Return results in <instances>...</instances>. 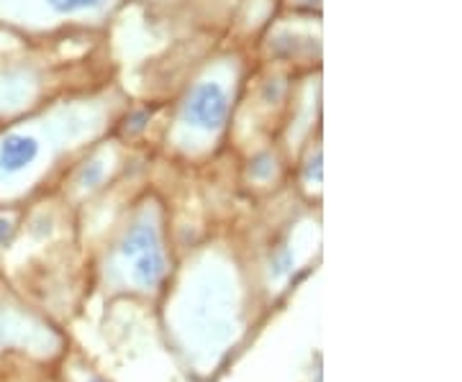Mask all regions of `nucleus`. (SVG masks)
<instances>
[{
	"label": "nucleus",
	"mask_w": 462,
	"mask_h": 382,
	"mask_svg": "<svg viewBox=\"0 0 462 382\" xmlns=\"http://www.w3.org/2000/svg\"><path fill=\"white\" fill-rule=\"evenodd\" d=\"M249 67L239 51H218L208 57L185 83L172 103L165 144L182 157H208L231 133L242 105Z\"/></svg>",
	"instance_id": "nucleus-2"
},
{
	"label": "nucleus",
	"mask_w": 462,
	"mask_h": 382,
	"mask_svg": "<svg viewBox=\"0 0 462 382\" xmlns=\"http://www.w3.org/2000/svg\"><path fill=\"white\" fill-rule=\"evenodd\" d=\"M319 23L314 16H293L288 23H270L264 29V44L270 47V57L278 65H293L303 54L319 57Z\"/></svg>",
	"instance_id": "nucleus-5"
},
{
	"label": "nucleus",
	"mask_w": 462,
	"mask_h": 382,
	"mask_svg": "<svg viewBox=\"0 0 462 382\" xmlns=\"http://www.w3.org/2000/svg\"><path fill=\"white\" fill-rule=\"evenodd\" d=\"M126 108L118 85L100 83L65 90L32 114L0 123V203L26 196L69 154L114 136Z\"/></svg>",
	"instance_id": "nucleus-1"
},
{
	"label": "nucleus",
	"mask_w": 462,
	"mask_h": 382,
	"mask_svg": "<svg viewBox=\"0 0 462 382\" xmlns=\"http://www.w3.org/2000/svg\"><path fill=\"white\" fill-rule=\"evenodd\" d=\"M96 382H98V380H96Z\"/></svg>",
	"instance_id": "nucleus-9"
},
{
	"label": "nucleus",
	"mask_w": 462,
	"mask_h": 382,
	"mask_svg": "<svg viewBox=\"0 0 462 382\" xmlns=\"http://www.w3.org/2000/svg\"><path fill=\"white\" fill-rule=\"evenodd\" d=\"M126 0H0V32L32 44L62 33L100 32Z\"/></svg>",
	"instance_id": "nucleus-3"
},
{
	"label": "nucleus",
	"mask_w": 462,
	"mask_h": 382,
	"mask_svg": "<svg viewBox=\"0 0 462 382\" xmlns=\"http://www.w3.org/2000/svg\"><path fill=\"white\" fill-rule=\"evenodd\" d=\"M65 90L47 57L33 51L0 54V123L32 114Z\"/></svg>",
	"instance_id": "nucleus-4"
},
{
	"label": "nucleus",
	"mask_w": 462,
	"mask_h": 382,
	"mask_svg": "<svg viewBox=\"0 0 462 382\" xmlns=\"http://www.w3.org/2000/svg\"><path fill=\"white\" fill-rule=\"evenodd\" d=\"M249 177L252 180H257V183H263V180H270L273 175H275V169H278V159H275V154L270 150L257 151L252 159H249Z\"/></svg>",
	"instance_id": "nucleus-6"
},
{
	"label": "nucleus",
	"mask_w": 462,
	"mask_h": 382,
	"mask_svg": "<svg viewBox=\"0 0 462 382\" xmlns=\"http://www.w3.org/2000/svg\"><path fill=\"white\" fill-rule=\"evenodd\" d=\"M136 3H144V5H170V3H180V0H136Z\"/></svg>",
	"instance_id": "nucleus-8"
},
{
	"label": "nucleus",
	"mask_w": 462,
	"mask_h": 382,
	"mask_svg": "<svg viewBox=\"0 0 462 382\" xmlns=\"http://www.w3.org/2000/svg\"><path fill=\"white\" fill-rule=\"evenodd\" d=\"M18 233V218L11 211H0V250L11 247Z\"/></svg>",
	"instance_id": "nucleus-7"
}]
</instances>
